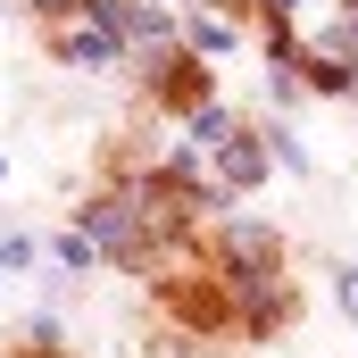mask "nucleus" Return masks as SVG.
<instances>
[{"label":"nucleus","mask_w":358,"mask_h":358,"mask_svg":"<svg viewBox=\"0 0 358 358\" xmlns=\"http://www.w3.org/2000/svg\"><path fill=\"white\" fill-rule=\"evenodd\" d=\"M84 17H100L125 50H167V42H176V17H167V8H150V0H92Z\"/></svg>","instance_id":"1"},{"label":"nucleus","mask_w":358,"mask_h":358,"mask_svg":"<svg viewBox=\"0 0 358 358\" xmlns=\"http://www.w3.org/2000/svg\"><path fill=\"white\" fill-rule=\"evenodd\" d=\"M59 59H67V67H84V76H108V67L125 59V42H117L100 17H67V25H59Z\"/></svg>","instance_id":"2"},{"label":"nucleus","mask_w":358,"mask_h":358,"mask_svg":"<svg viewBox=\"0 0 358 358\" xmlns=\"http://www.w3.org/2000/svg\"><path fill=\"white\" fill-rule=\"evenodd\" d=\"M76 225H84L92 242H100V259L134 267V250H142V217H125V200H92V208L76 217Z\"/></svg>","instance_id":"3"},{"label":"nucleus","mask_w":358,"mask_h":358,"mask_svg":"<svg viewBox=\"0 0 358 358\" xmlns=\"http://www.w3.org/2000/svg\"><path fill=\"white\" fill-rule=\"evenodd\" d=\"M217 183H225V192H250V183H267V142H259V134H234V142L217 150Z\"/></svg>","instance_id":"4"},{"label":"nucleus","mask_w":358,"mask_h":358,"mask_svg":"<svg viewBox=\"0 0 358 358\" xmlns=\"http://www.w3.org/2000/svg\"><path fill=\"white\" fill-rule=\"evenodd\" d=\"M183 134H192V150H200V159H217V150H225V142H234L242 125H234V117H225V108L208 100V108H192V117H183Z\"/></svg>","instance_id":"5"},{"label":"nucleus","mask_w":358,"mask_h":358,"mask_svg":"<svg viewBox=\"0 0 358 358\" xmlns=\"http://www.w3.org/2000/svg\"><path fill=\"white\" fill-rule=\"evenodd\" d=\"M300 84H308V92H325V100H334V92H358V67H342V59L325 50V59H300Z\"/></svg>","instance_id":"6"},{"label":"nucleus","mask_w":358,"mask_h":358,"mask_svg":"<svg viewBox=\"0 0 358 358\" xmlns=\"http://www.w3.org/2000/svg\"><path fill=\"white\" fill-rule=\"evenodd\" d=\"M50 259H59L67 275H84V267H100V242H92L84 225H67V234H50Z\"/></svg>","instance_id":"7"},{"label":"nucleus","mask_w":358,"mask_h":358,"mask_svg":"<svg viewBox=\"0 0 358 358\" xmlns=\"http://www.w3.org/2000/svg\"><path fill=\"white\" fill-rule=\"evenodd\" d=\"M183 42L217 59V50H234V25H217V17H192V25H183Z\"/></svg>","instance_id":"8"},{"label":"nucleus","mask_w":358,"mask_h":358,"mask_svg":"<svg viewBox=\"0 0 358 358\" xmlns=\"http://www.w3.org/2000/svg\"><path fill=\"white\" fill-rule=\"evenodd\" d=\"M34 267V242H25V234H8V242H0V275H25Z\"/></svg>","instance_id":"9"},{"label":"nucleus","mask_w":358,"mask_h":358,"mask_svg":"<svg viewBox=\"0 0 358 358\" xmlns=\"http://www.w3.org/2000/svg\"><path fill=\"white\" fill-rule=\"evenodd\" d=\"M334 300H342V317H358V267H334Z\"/></svg>","instance_id":"10"},{"label":"nucleus","mask_w":358,"mask_h":358,"mask_svg":"<svg viewBox=\"0 0 358 358\" xmlns=\"http://www.w3.org/2000/svg\"><path fill=\"white\" fill-rule=\"evenodd\" d=\"M275 159H283L292 176H308V150H300V134H275Z\"/></svg>","instance_id":"11"},{"label":"nucleus","mask_w":358,"mask_h":358,"mask_svg":"<svg viewBox=\"0 0 358 358\" xmlns=\"http://www.w3.org/2000/svg\"><path fill=\"white\" fill-rule=\"evenodd\" d=\"M17 8H42V17H59V8H67V17H84L92 0H17Z\"/></svg>","instance_id":"12"},{"label":"nucleus","mask_w":358,"mask_h":358,"mask_svg":"<svg viewBox=\"0 0 358 358\" xmlns=\"http://www.w3.org/2000/svg\"><path fill=\"white\" fill-rule=\"evenodd\" d=\"M275 8H300V0H275Z\"/></svg>","instance_id":"13"}]
</instances>
